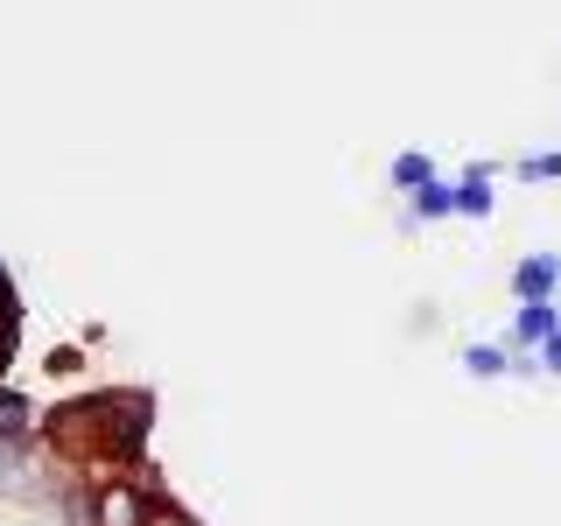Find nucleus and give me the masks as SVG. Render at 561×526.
<instances>
[{
    "label": "nucleus",
    "instance_id": "obj_1",
    "mask_svg": "<svg viewBox=\"0 0 561 526\" xmlns=\"http://www.w3.org/2000/svg\"><path fill=\"white\" fill-rule=\"evenodd\" d=\"M49 443L64 456H105V464H134L148 449L154 428V400L148 393H92V400H64L57 414L43 421Z\"/></svg>",
    "mask_w": 561,
    "mask_h": 526
},
{
    "label": "nucleus",
    "instance_id": "obj_2",
    "mask_svg": "<svg viewBox=\"0 0 561 526\" xmlns=\"http://www.w3.org/2000/svg\"><path fill=\"white\" fill-rule=\"evenodd\" d=\"M456 183V218H470V225H484L491 218V204H499V169L491 162H463L449 175Z\"/></svg>",
    "mask_w": 561,
    "mask_h": 526
},
{
    "label": "nucleus",
    "instance_id": "obj_3",
    "mask_svg": "<svg viewBox=\"0 0 561 526\" xmlns=\"http://www.w3.org/2000/svg\"><path fill=\"white\" fill-rule=\"evenodd\" d=\"M84 519H92V526H148L154 513H148V491H140V484H105Z\"/></svg>",
    "mask_w": 561,
    "mask_h": 526
},
{
    "label": "nucleus",
    "instance_id": "obj_4",
    "mask_svg": "<svg viewBox=\"0 0 561 526\" xmlns=\"http://www.w3.org/2000/svg\"><path fill=\"white\" fill-rule=\"evenodd\" d=\"M561 295V253H526L513 267V302H554Z\"/></svg>",
    "mask_w": 561,
    "mask_h": 526
},
{
    "label": "nucleus",
    "instance_id": "obj_5",
    "mask_svg": "<svg viewBox=\"0 0 561 526\" xmlns=\"http://www.w3.org/2000/svg\"><path fill=\"white\" fill-rule=\"evenodd\" d=\"M456 218V183L449 175H428L421 190H408V225H443Z\"/></svg>",
    "mask_w": 561,
    "mask_h": 526
},
{
    "label": "nucleus",
    "instance_id": "obj_6",
    "mask_svg": "<svg viewBox=\"0 0 561 526\" xmlns=\"http://www.w3.org/2000/svg\"><path fill=\"white\" fill-rule=\"evenodd\" d=\"M561 330V309L554 302H519V316H513V351H540Z\"/></svg>",
    "mask_w": 561,
    "mask_h": 526
},
{
    "label": "nucleus",
    "instance_id": "obj_7",
    "mask_svg": "<svg viewBox=\"0 0 561 526\" xmlns=\"http://www.w3.org/2000/svg\"><path fill=\"white\" fill-rule=\"evenodd\" d=\"M35 428V408H28V393L22 386H8L0 379V449H22V435Z\"/></svg>",
    "mask_w": 561,
    "mask_h": 526
},
{
    "label": "nucleus",
    "instance_id": "obj_8",
    "mask_svg": "<svg viewBox=\"0 0 561 526\" xmlns=\"http://www.w3.org/2000/svg\"><path fill=\"white\" fill-rule=\"evenodd\" d=\"M386 175H393V190L408 197V190H421L428 175H443V169H435V155H428V148H400V155H393V169H386Z\"/></svg>",
    "mask_w": 561,
    "mask_h": 526
},
{
    "label": "nucleus",
    "instance_id": "obj_9",
    "mask_svg": "<svg viewBox=\"0 0 561 526\" xmlns=\"http://www.w3.org/2000/svg\"><path fill=\"white\" fill-rule=\"evenodd\" d=\"M463 373H470V379L513 373V344H463Z\"/></svg>",
    "mask_w": 561,
    "mask_h": 526
},
{
    "label": "nucleus",
    "instance_id": "obj_10",
    "mask_svg": "<svg viewBox=\"0 0 561 526\" xmlns=\"http://www.w3.org/2000/svg\"><path fill=\"white\" fill-rule=\"evenodd\" d=\"M513 175H519V183H561V148H534V155H519Z\"/></svg>",
    "mask_w": 561,
    "mask_h": 526
},
{
    "label": "nucleus",
    "instance_id": "obj_11",
    "mask_svg": "<svg viewBox=\"0 0 561 526\" xmlns=\"http://www.w3.org/2000/svg\"><path fill=\"white\" fill-rule=\"evenodd\" d=\"M540 373H554V379H561V330H554L548 344H540Z\"/></svg>",
    "mask_w": 561,
    "mask_h": 526
}]
</instances>
